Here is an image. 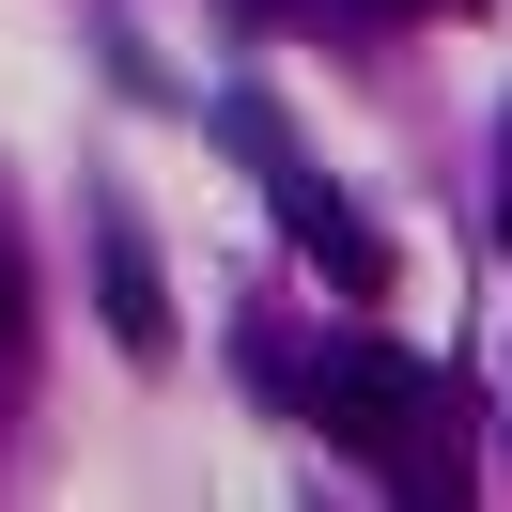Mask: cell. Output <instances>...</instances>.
<instances>
[{"label": "cell", "instance_id": "obj_5", "mask_svg": "<svg viewBox=\"0 0 512 512\" xmlns=\"http://www.w3.org/2000/svg\"><path fill=\"white\" fill-rule=\"evenodd\" d=\"M373 16H450V0H373Z\"/></svg>", "mask_w": 512, "mask_h": 512}, {"label": "cell", "instance_id": "obj_6", "mask_svg": "<svg viewBox=\"0 0 512 512\" xmlns=\"http://www.w3.org/2000/svg\"><path fill=\"white\" fill-rule=\"evenodd\" d=\"M497 249H512V202H497Z\"/></svg>", "mask_w": 512, "mask_h": 512}, {"label": "cell", "instance_id": "obj_3", "mask_svg": "<svg viewBox=\"0 0 512 512\" xmlns=\"http://www.w3.org/2000/svg\"><path fill=\"white\" fill-rule=\"evenodd\" d=\"M94 311H109L125 357H171V280H156V249H140V218L94 233Z\"/></svg>", "mask_w": 512, "mask_h": 512}, {"label": "cell", "instance_id": "obj_1", "mask_svg": "<svg viewBox=\"0 0 512 512\" xmlns=\"http://www.w3.org/2000/svg\"><path fill=\"white\" fill-rule=\"evenodd\" d=\"M218 140H233V156L264 171V187H280V233L311 249V280H342V295H373V280H388L373 218H357V202H342V187H326V171H311V156L280 140V109H249V94H233V109H218Z\"/></svg>", "mask_w": 512, "mask_h": 512}, {"label": "cell", "instance_id": "obj_2", "mask_svg": "<svg viewBox=\"0 0 512 512\" xmlns=\"http://www.w3.org/2000/svg\"><path fill=\"white\" fill-rule=\"evenodd\" d=\"M295 404H311L357 466H404L419 419H435V373H419V357H388V342H342L326 373H295Z\"/></svg>", "mask_w": 512, "mask_h": 512}, {"label": "cell", "instance_id": "obj_4", "mask_svg": "<svg viewBox=\"0 0 512 512\" xmlns=\"http://www.w3.org/2000/svg\"><path fill=\"white\" fill-rule=\"evenodd\" d=\"M0 342H32V264H16V233H0Z\"/></svg>", "mask_w": 512, "mask_h": 512}]
</instances>
